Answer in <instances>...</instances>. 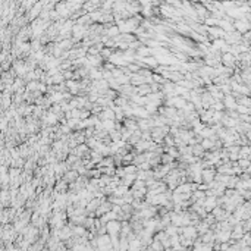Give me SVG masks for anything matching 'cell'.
Wrapping results in <instances>:
<instances>
[{"label": "cell", "mask_w": 251, "mask_h": 251, "mask_svg": "<svg viewBox=\"0 0 251 251\" xmlns=\"http://www.w3.org/2000/svg\"><path fill=\"white\" fill-rule=\"evenodd\" d=\"M97 248L99 250H110L112 245V236L109 234H103L97 236Z\"/></svg>", "instance_id": "obj_1"}, {"label": "cell", "mask_w": 251, "mask_h": 251, "mask_svg": "<svg viewBox=\"0 0 251 251\" xmlns=\"http://www.w3.org/2000/svg\"><path fill=\"white\" fill-rule=\"evenodd\" d=\"M106 228L109 235H119L121 234V229H122V220H119V219L109 220L106 223Z\"/></svg>", "instance_id": "obj_2"}, {"label": "cell", "mask_w": 251, "mask_h": 251, "mask_svg": "<svg viewBox=\"0 0 251 251\" xmlns=\"http://www.w3.org/2000/svg\"><path fill=\"white\" fill-rule=\"evenodd\" d=\"M99 117H100L101 121H106V119H113V121H116V113H115V110H113L112 107H104V109L99 113Z\"/></svg>", "instance_id": "obj_3"}, {"label": "cell", "mask_w": 251, "mask_h": 251, "mask_svg": "<svg viewBox=\"0 0 251 251\" xmlns=\"http://www.w3.org/2000/svg\"><path fill=\"white\" fill-rule=\"evenodd\" d=\"M79 178V172L77 170V169H71V170H68L66 173H65V176H63V179L66 181V182H75L77 179Z\"/></svg>", "instance_id": "obj_4"}, {"label": "cell", "mask_w": 251, "mask_h": 251, "mask_svg": "<svg viewBox=\"0 0 251 251\" xmlns=\"http://www.w3.org/2000/svg\"><path fill=\"white\" fill-rule=\"evenodd\" d=\"M203 182H206V184H210V182H213V179H214V172H213L212 169H203Z\"/></svg>", "instance_id": "obj_5"}, {"label": "cell", "mask_w": 251, "mask_h": 251, "mask_svg": "<svg viewBox=\"0 0 251 251\" xmlns=\"http://www.w3.org/2000/svg\"><path fill=\"white\" fill-rule=\"evenodd\" d=\"M151 93V85L150 84H141V85H138L137 87V94L139 95H148Z\"/></svg>", "instance_id": "obj_6"}, {"label": "cell", "mask_w": 251, "mask_h": 251, "mask_svg": "<svg viewBox=\"0 0 251 251\" xmlns=\"http://www.w3.org/2000/svg\"><path fill=\"white\" fill-rule=\"evenodd\" d=\"M121 179H122V184L131 187V185L137 181V173H126V175H125L123 178H121Z\"/></svg>", "instance_id": "obj_7"}, {"label": "cell", "mask_w": 251, "mask_h": 251, "mask_svg": "<svg viewBox=\"0 0 251 251\" xmlns=\"http://www.w3.org/2000/svg\"><path fill=\"white\" fill-rule=\"evenodd\" d=\"M139 248H147V247L139 241V238L137 236V238H134V240L129 241V250H139Z\"/></svg>", "instance_id": "obj_8"}, {"label": "cell", "mask_w": 251, "mask_h": 251, "mask_svg": "<svg viewBox=\"0 0 251 251\" xmlns=\"http://www.w3.org/2000/svg\"><path fill=\"white\" fill-rule=\"evenodd\" d=\"M90 157H91V160H93L95 165H99V163L103 160V157H104V156H103L99 150H91V151H90Z\"/></svg>", "instance_id": "obj_9"}, {"label": "cell", "mask_w": 251, "mask_h": 251, "mask_svg": "<svg viewBox=\"0 0 251 251\" xmlns=\"http://www.w3.org/2000/svg\"><path fill=\"white\" fill-rule=\"evenodd\" d=\"M40 84H41V81H38V79L27 82V91H40Z\"/></svg>", "instance_id": "obj_10"}, {"label": "cell", "mask_w": 251, "mask_h": 251, "mask_svg": "<svg viewBox=\"0 0 251 251\" xmlns=\"http://www.w3.org/2000/svg\"><path fill=\"white\" fill-rule=\"evenodd\" d=\"M129 191V187L125 184H121L119 187H117L116 190H115V192H113V195H117V197H122L123 194H126Z\"/></svg>", "instance_id": "obj_11"}, {"label": "cell", "mask_w": 251, "mask_h": 251, "mask_svg": "<svg viewBox=\"0 0 251 251\" xmlns=\"http://www.w3.org/2000/svg\"><path fill=\"white\" fill-rule=\"evenodd\" d=\"M109 137L112 141H119V139H122V132H121V129H113L109 132Z\"/></svg>", "instance_id": "obj_12"}, {"label": "cell", "mask_w": 251, "mask_h": 251, "mask_svg": "<svg viewBox=\"0 0 251 251\" xmlns=\"http://www.w3.org/2000/svg\"><path fill=\"white\" fill-rule=\"evenodd\" d=\"M41 7H43V5H41V3H37V5H35L33 9H31V12H29V18L38 16L40 12H41Z\"/></svg>", "instance_id": "obj_13"}, {"label": "cell", "mask_w": 251, "mask_h": 251, "mask_svg": "<svg viewBox=\"0 0 251 251\" xmlns=\"http://www.w3.org/2000/svg\"><path fill=\"white\" fill-rule=\"evenodd\" d=\"M159 107L160 106H157V104H154V103H147V104H145V109H147V112H148L150 115L157 113V112H159Z\"/></svg>", "instance_id": "obj_14"}, {"label": "cell", "mask_w": 251, "mask_h": 251, "mask_svg": "<svg viewBox=\"0 0 251 251\" xmlns=\"http://www.w3.org/2000/svg\"><path fill=\"white\" fill-rule=\"evenodd\" d=\"M203 151H204V148H203V145L201 144H194L192 145V154L197 157H200L201 154H203Z\"/></svg>", "instance_id": "obj_15"}, {"label": "cell", "mask_w": 251, "mask_h": 251, "mask_svg": "<svg viewBox=\"0 0 251 251\" xmlns=\"http://www.w3.org/2000/svg\"><path fill=\"white\" fill-rule=\"evenodd\" d=\"M134 159H135V154L134 153H126L123 154V165H129V163H134Z\"/></svg>", "instance_id": "obj_16"}, {"label": "cell", "mask_w": 251, "mask_h": 251, "mask_svg": "<svg viewBox=\"0 0 251 251\" xmlns=\"http://www.w3.org/2000/svg\"><path fill=\"white\" fill-rule=\"evenodd\" d=\"M175 162V159H173L169 153H163L162 154V163L163 165H170V163Z\"/></svg>", "instance_id": "obj_17"}, {"label": "cell", "mask_w": 251, "mask_h": 251, "mask_svg": "<svg viewBox=\"0 0 251 251\" xmlns=\"http://www.w3.org/2000/svg\"><path fill=\"white\" fill-rule=\"evenodd\" d=\"M223 104H225V107H228V109H234L236 104H235V100L232 99V97H225L223 99Z\"/></svg>", "instance_id": "obj_18"}, {"label": "cell", "mask_w": 251, "mask_h": 251, "mask_svg": "<svg viewBox=\"0 0 251 251\" xmlns=\"http://www.w3.org/2000/svg\"><path fill=\"white\" fill-rule=\"evenodd\" d=\"M100 55L103 56V59H107V60H109V57H110V56L113 55V53H112L110 47H104V49H103V50L100 51Z\"/></svg>", "instance_id": "obj_19"}, {"label": "cell", "mask_w": 251, "mask_h": 251, "mask_svg": "<svg viewBox=\"0 0 251 251\" xmlns=\"http://www.w3.org/2000/svg\"><path fill=\"white\" fill-rule=\"evenodd\" d=\"M222 60H223V63H225V65H232L234 57L229 55V53H225V55H223V57H222Z\"/></svg>", "instance_id": "obj_20"}, {"label": "cell", "mask_w": 251, "mask_h": 251, "mask_svg": "<svg viewBox=\"0 0 251 251\" xmlns=\"http://www.w3.org/2000/svg\"><path fill=\"white\" fill-rule=\"evenodd\" d=\"M229 236H231V234H229L228 231H225V232H220V234H218V240L222 241V242H225V241H228Z\"/></svg>", "instance_id": "obj_21"}]
</instances>
